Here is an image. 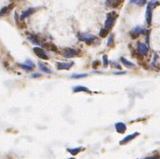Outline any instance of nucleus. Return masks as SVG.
Listing matches in <instances>:
<instances>
[{
    "label": "nucleus",
    "instance_id": "obj_1",
    "mask_svg": "<svg viewBox=\"0 0 160 159\" xmlns=\"http://www.w3.org/2000/svg\"><path fill=\"white\" fill-rule=\"evenodd\" d=\"M116 18H117V14L115 11H112V12H110L108 14L107 18H106L105 23H104V28H105V29L110 30L114 25H115Z\"/></svg>",
    "mask_w": 160,
    "mask_h": 159
},
{
    "label": "nucleus",
    "instance_id": "obj_2",
    "mask_svg": "<svg viewBox=\"0 0 160 159\" xmlns=\"http://www.w3.org/2000/svg\"><path fill=\"white\" fill-rule=\"evenodd\" d=\"M95 36L90 34H79V40L83 41L87 44H90L92 42L95 41Z\"/></svg>",
    "mask_w": 160,
    "mask_h": 159
},
{
    "label": "nucleus",
    "instance_id": "obj_3",
    "mask_svg": "<svg viewBox=\"0 0 160 159\" xmlns=\"http://www.w3.org/2000/svg\"><path fill=\"white\" fill-rule=\"evenodd\" d=\"M78 54H79L78 51L76 50V49H73V48H65L64 51L62 52V56L67 59L76 57V56H78Z\"/></svg>",
    "mask_w": 160,
    "mask_h": 159
},
{
    "label": "nucleus",
    "instance_id": "obj_4",
    "mask_svg": "<svg viewBox=\"0 0 160 159\" xmlns=\"http://www.w3.org/2000/svg\"><path fill=\"white\" fill-rule=\"evenodd\" d=\"M33 50H34V52H35V54L37 55L38 58L43 59V60H48V54L46 53V51L44 50L43 48H38V47H35V48H34Z\"/></svg>",
    "mask_w": 160,
    "mask_h": 159
},
{
    "label": "nucleus",
    "instance_id": "obj_5",
    "mask_svg": "<svg viewBox=\"0 0 160 159\" xmlns=\"http://www.w3.org/2000/svg\"><path fill=\"white\" fill-rule=\"evenodd\" d=\"M152 16H153V8L148 4L146 9V14H145V20H146V23L150 25L152 23Z\"/></svg>",
    "mask_w": 160,
    "mask_h": 159
},
{
    "label": "nucleus",
    "instance_id": "obj_6",
    "mask_svg": "<svg viewBox=\"0 0 160 159\" xmlns=\"http://www.w3.org/2000/svg\"><path fill=\"white\" fill-rule=\"evenodd\" d=\"M74 65V62H58L57 68L58 70H69Z\"/></svg>",
    "mask_w": 160,
    "mask_h": 159
},
{
    "label": "nucleus",
    "instance_id": "obj_7",
    "mask_svg": "<svg viewBox=\"0 0 160 159\" xmlns=\"http://www.w3.org/2000/svg\"><path fill=\"white\" fill-rule=\"evenodd\" d=\"M137 48H138V51L140 52L141 55H146L148 53L147 45H145L143 43H138L137 44Z\"/></svg>",
    "mask_w": 160,
    "mask_h": 159
},
{
    "label": "nucleus",
    "instance_id": "obj_8",
    "mask_svg": "<svg viewBox=\"0 0 160 159\" xmlns=\"http://www.w3.org/2000/svg\"><path fill=\"white\" fill-rule=\"evenodd\" d=\"M138 135H139L138 132H134L133 134L127 135V137H125L121 141H120V144H121V145H123V144H126V143H127V142H129L130 140H132L133 139H135V138H136Z\"/></svg>",
    "mask_w": 160,
    "mask_h": 159
},
{
    "label": "nucleus",
    "instance_id": "obj_9",
    "mask_svg": "<svg viewBox=\"0 0 160 159\" xmlns=\"http://www.w3.org/2000/svg\"><path fill=\"white\" fill-rule=\"evenodd\" d=\"M116 131L118 132V133H124V132L126 131V129H127L126 124L123 123V122L116 123Z\"/></svg>",
    "mask_w": 160,
    "mask_h": 159
},
{
    "label": "nucleus",
    "instance_id": "obj_10",
    "mask_svg": "<svg viewBox=\"0 0 160 159\" xmlns=\"http://www.w3.org/2000/svg\"><path fill=\"white\" fill-rule=\"evenodd\" d=\"M144 33V29L143 27L141 26H136L135 28H133L132 32H131V34H133V36H138V35H140L141 34Z\"/></svg>",
    "mask_w": 160,
    "mask_h": 159
},
{
    "label": "nucleus",
    "instance_id": "obj_11",
    "mask_svg": "<svg viewBox=\"0 0 160 159\" xmlns=\"http://www.w3.org/2000/svg\"><path fill=\"white\" fill-rule=\"evenodd\" d=\"M73 90H74V92H76V93H77V92H90L88 88L84 87V86H76L73 88Z\"/></svg>",
    "mask_w": 160,
    "mask_h": 159
},
{
    "label": "nucleus",
    "instance_id": "obj_12",
    "mask_svg": "<svg viewBox=\"0 0 160 159\" xmlns=\"http://www.w3.org/2000/svg\"><path fill=\"white\" fill-rule=\"evenodd\" d=\"M35 11V9H28L27 10H25L23 14H22V16H21V19L23 20V19H25V18L27 17H29L30 15H32L34 12Z\"/></svg>",
    "mask_w": 160,
    "mask_h": 159
},
{
    "label": "nucleus",
    "instance_id": "obj_13",
    "mask_svg": "<svg viewBox=\"0 0 160 159\" xmlns=\"http://www.w3.org/2000/svg\"><path fill=\"white\" fill-rule=\"evenodd\" d=\"M120 61H121V62L123 63L124 65H125L126 67H127V68H134L135 67V65H134V63H132L131 62H129V61H127V59H125V58H121L120 59Z\"/></svg>",
    "mask_w": 160,
    "mask_h": 159
},
{
    "label": "nucleus",
    "instance_id": "obj_14",
    "mask_svg": "<svg viewBox=\"0 0 160 159\" xmlns=\"http://www.w3.org/2000/svg\"><path fill=\"white\" fill-rule=\"evenodd\" d=\"M38 66H39V69H40L43 73H46V74H51L52 73V71L49 69V68H48V67L46 66L45 64H43V63L39 62Z\"/></svg>",
    "mask_w": 160,
    "mask_h": 159
},
{
    "label": "nucleus",
    "instance_id": "obj_15",
    "mask_svg": "<svg viewBox=\"0 0 160 159\" xmlns=\"http://www.w3.org/2000/svg\"><path fill=\"white\" fill-rule=\"evenodd\" d=\"M29 40H30L33 44H37V45L41 44L38 38H37V36H35V35H34V34H31V35H30V36H29Z\"/></svg>",
    "mask_w": 160,
    "mask_h": 159
},
{
    "label": "nucleus",
    "instance_id": "obj_16",
    "mask_svg": "<svg viewBox=\"0 0 160 159\" xmlns=\"http://www.w3.org/2000/svg\"><path fill=\"white\" fill-rule=\"evenodd\" d=\"M11 7H12V5H10V6H8V7H5V8H3L2 9H0V17L8 13L10 10V9H11Z\"/></svg>",
    "mask_w": 160,
    "mask_h": 159
},
{
    "label": "nucleus",
    "instance_id": "obj_17",
    "mask_svg": "<svg viewBox=\"0 0 160 159\" xmlns=\"http://www.w3.org/2000/svg\"><path fill=\"white\" fill-rule=\"evenodd\" d=\"M83 148H80V147H77V148H73V149H68V152L70 154H72L73 155H76L79 152L82 150Z\"/></svg>",
    "mask_w": 160,
    "mask_h": 159
},
{
    "label": "nucleus",
    "instance_id": "obj_18",
    "mask_svg": "<svg viewBox=\"0 0 160 159\" xmlns=\"http://www.w3.org/2000/svg\"><path fill=\"white\" fill-rule=\"evenodd\" d=\"M45 47L46 48H48L50 49L51 51H54V52H57L58 51V48H56V46L55 45H53V44H46L45 45Z\"/></svg>",
    "mask_w": 160,
    "mask_h": 159
},
{
    "label": "nucleus",
    "instance_id": "obj_19",
    "mask_svg": "<svg viewBox=\"0 0 160 159\" xmlns=\"http://www.w3.org/2000/svg\"><path fill=\"white\" fill-rule=\"evenodd\" d=\"M130 3H135L139 6H143L146 3V0H130Z\"/></svg>",
    "mask_w": 160,
    "mask_h": 159
},
{
    "label": "nucleus",
    "instance_id": "obj_20",
    "mask_svg": "<svg viewBox=\"0 0 160 159\" xmlns=\"http://www.w3.org/2000/svg\"><path fill=\"white\" fill-rule=\"evenodd\" d=\"M20 67H22L23 69H24L25 71H28V72H30V71H32L34 68L33 67H30L29 65H27L26 63H21V64H19Z\"/></svg>",
    "mask_w": 160,
    "mask_h": 159
},
{
    "label": "nucleus",
    "instance_id": "obj_21",
    "mask_svg": "<svg viewBox=\"0 0 160 159\" xmlns=\"http://www.w3.org/2000/svg\"><path fill=\"white\" fill-rule=\"evenodd\" d=\"M108 31L107 29H105V28H102V29L101 30V32H100V35H101L102 37H105L106 35L108 34Z\"/></svg>",
    "mask_w": 160,
    "mask_h": 159
},
{
    "label": "nucleus",
    "instance_id": "obj_22",
    "mask_svg": "<svg viewBox=\"0 0 160 159\" xmlns=\"http://www.w3.org/2000/svg\"><path fill=\"white\" fill-rule=\"evenodd\" d=\"M122 0H111V2H110V5L111 7H117V5L119 4V3H121Z\"/></svg>",
    "mask_w": 160,
    "mask_h": 159
},
{
    "label": "nucleus",
    "instance_id": "obj_23",
    "mask_svg": "<svg viewBox=\"0 0 160 159\" xmlns=\"http://www.w3.org/2000/svg\"><path fill=\"white\" fill-rule=\"evenodd\" d=\"M102 65H104V67H107L108 65V59H107V56L106 55H104L102 56Z\"/></svg>",
    "mask_w": 160,
    "mask_h": 159
},
{
    "label": "nucleus",
    "instance_id": "obj_24",
    "mask_svg": "<svg viewBox=\"0 0 160 159\" xmlns=\"http://www.w3.org/2000/svg\"><path fill=\"white\" fill-rule=\"evenodd\" d=\"M114 44V35L111 34L108 39V43H107V46H112Z\"/></svg>",
    "mask_w": 160,
    "mask_h": 159
},
{
    "label": "nucleus",
    "instance_id": "obj_25",
    "mask_svg": "<svg viewBox=\"0 0 160 159\" xmlns=\"http://www.w3.org/2000/svg\"><path fill=\"white\" fill-rule=\"evenodd\" d=\"M87 75H73V78H83V77H86Z\"/></svg>",
    "mask_w": 160,
    "mask_h": 159
},
{
    "label": "nucleus",
    "instance_id": "obj_26",
    "mask_svg": "<svg viewBox=\"0 0 160 159\" xmlns=\"http://www.w3.org/2000/svg\"><path fill=\"white\" fill-rule=\"evenodd\" d=\"M33 78H35V77H40L41 76V74H33V75L31 76Z\"/></svg>",
    "mask_w": 160,
    "mask_h": 159
},
{
    "label": "nucleus",
    "instance_id": "obj_27",
    "mask_svg": "<svg viewBox=\"0 0 160 159\" xmlns=\"http://www.w3.org/2000/svg\"><path fill=\"white\" fill-rule=\"evenodd\" d=\"M126 72H116L115 73V75H125Z\"/></svg>",
    "mask_w": 160,
    "mask_h": 159
},
{
    "label": "nucleus",
    "instance_id": "obj_28",
    "mask_svg": "<svg viewBox=\"0 0 160 159\" xmlns=\"http://www.w3.org/2000/svg\"><path fill=\"white\" fill-rule=\"evenodd\" d=\"M70 159H74V158H73V157H72V158H70Z\"/></svg>",
    "mask_w": 160,
    "mask_h": 159
}]
</instances>
